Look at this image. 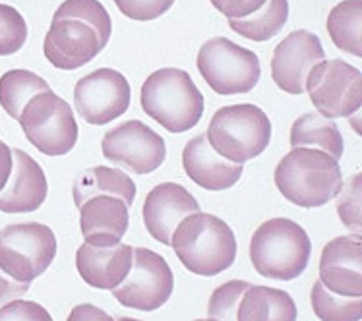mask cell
<instances>
[{
	"instance_id": "obj_6",
	"label": "cell",
	"mask_w": 362,
	"mask_h": 321,
	"mask_svg": "<svg viewBox=\"0 0 362 321\" xmlns=\"http://www.w3.org/2000/svg\"><path fill=\"white\" fill-rule=\"evenodd\" d=\"M18 120L28 142L49 157L66 155L78 142L74 112L64 99L52 91L31 99Z\"/></svg>"
},
{
	"instance_id": "obj_9",
	"label": "cell",
	"mask_w": 362,
	"mask_h": 321,
	"mask_svg": "<svg viewBox=\"0 0 362 321\" xmlns=\"http://www.w3.org/2000/svg\"><path fill=\"white\" fill-rule=\"evenodd\" d=\"M304 91H308L320 114L351 119L362 107V74L345 60H322L310 70Z\"/></svg>"
},
{
	"instance_id": "obj_8",
	"label": "cell",
	"mask_w": 362,
	"mask_h": 321,
	"mask_svg": "<svg viewBox=\"0 0 362 321\" xmlns=\"http://www.w3.org/2000/svg\"><path fill=\"white\" fill-rule=\"evenodd\" d=\"M57 255V236L47 224H10L0 231V267L23 283L43 275Z\"/></svg>"
},
{
	"instance_id": "obj_35",
	"label": "cell",
	"mask_w": 362,
	"mask_h": 321,
	"mask_svg": "<svg viewBox=\"0 0 362 321\" xmlns=\"http://www.w3.org/2000/svg\"><path fill=\"white\" fill-rule=\"evenodd\" d=\"M31 283H23V281H18L14 277H10L0 267V304H6L10 300L22 298L25 292L30 291Z\"/></svg>"
},
{
	"instance_id": "obj_5",
	"label": "cell",
	"mask_w": 362,
	"mask_h": 321,
	"mask_svg": "<svg viewBox=\"0 0 362 321\" xmlns=\"http://www.w3.org/2000/svg\"><path fill=\"white\" fill-rule=\"evenodd\" d=\"M206 134L219 155L243 164L266 151L272 140V122L256 105L223 107L214 114Z\"/></svg>"
},
{
	"instance_id": "obj_33",
	"label": "cell",
	"mask_w": 362,
	"mask_h": 321,
	"mask_svg": "<svg viewBox=\"0 0 362 321\" xmlns=\"http://www.w3.org/2000/svg\"><path fill=\"white\" fill-rule=\"evenodd\" d=\"M2 320H31V321H49L51 315L45 310L41 304H35V302H25V300H10L4 306L0 308V321Z\"/></svg>"
},
{
	"instance_id": "obj_34",
	"label": "cell",
	"mask_w": 362,
	"mask_h": 321,
	"mask_svg": "<svg viewBox=\"0 0 362 321\" xmlns=\"http://www.w3.org/2000/svg\"><path fill=\"white\" fill-rule=\"evenodd\" d=\"M266 0H211V4H214L223 16H227V18H246V16L254 14L256 10H258L262 4H264Z\"/></svg>"
},
{
	"instance_id": "obj_23",
	"label": "cell",
	"mask_w": 362,
	"mask_h": 321,
	"mask_svg": "<svg viewBox=\"0 0 362 321\" xmlns=\"http://www.w3.org/2000/svg\"><path fill=\"white\" fill-rule=\"evenodd\" d=\"M291 145L322 150L337 161L343 155V138L339 128L333 119H327L320 112H306L295 120L291 128Z\"/></svg>"
},
{
	"instance_id": "obj_1",
	"label": "cell",
	"mask_w": 362,
	"mask_h": 321,
	"mask_svg": "<svg viewBox=\"0 0 362 321\" xmlns=\"http://www.w3.org/2000/svg\"><path fill=\"white\" fill-rule=\"evenodd\" d=\"M170 246L188 271L202 277L219 275L237 258V238L229 224L202 211L178 223Z\"/></svg>"
},
{
	"instance_id": "obj_12",
	"label": "cell",
	"mask_w": 362,
	"mask_h": 321,
	"mask_svg": "<svg viewBox=\"0 0 362 321\" xmlns=\"http://www.w3.org/2000/svg\"><path fill=\"white\" fill-rule=\"evenodd\" d=\"M165 155V140L140 120H128L103 138V157L136 174L157 171Z\"/></svg>"
},
{
	"instance_id": "obj_10",
	"label": "cell",
	"mask_w": 362,
	"mask_h": 321,
	"mask_svg": "<svg viewBox=\"0 0 362 321\" xmlns=\"http://www.w3.org/2000/svg\"><path fill=\"white\" fill-rule=\"evenodd\" d=\"M173 289L175 277L165 258L148 248H136L130 271L112 289V296L130 310L153 312L170 298Z\"/></svg>"
},
{
	"instance_id": "obj_16",
	"label": "cell",
	"mask_w": 362,
	"mask_h": 321,
	"mask_svg": "<svg viewBox=\"0 0 362 321\" xmlns=\"http://www.w3.org/2000/svg\"><path fill=\"white\" fill-rule=\"evenodd\" d=\"M196 211H200V205L185 186L165 182L153 188L146 198L144 224L157 242L170 246V238L178 223Z\"/></svg>"
},
{
	"instance_id": "obj_27",
	"label": "cell",
	"mask_w": 362,
	"mask_h": 321,
	"mask_svg": "<svg viewBox=\"0 0 362 321\" xmlns=\"http://www.w3.org/2000/svg\"><path fill=\"white\" fill-rule=\"evenodd\" d=\"M314 314L324 321H361L362 296H343L325 289L322 281L312 286Z\"/></svg>"
},
{
	"instance_id": "obj_24",
	"label": "cell",
	"mask_w": 362,
	"mask_h": 321,
	"mask_svg": "<svg viewBox=\"0 0 362 321\" xmlns=\"http://www.w3.org/2000/svg\"><path fill=\"white\" fill-rule=\"evenodd\" d=\"M327 33L337 49L362 54V0H343L327 16Z\"/></svg>"
},
{
	"instance_id": "obj_7",
	"label": "cell",
	"mask_w": 362,
	"mask_h": 321,
	"mask_svg": "<svg viewBox=\"0 0 362 321\" xmlns=\"http://www.w3.org/2000/svg\"><path fill=\"white\" fill-rule=\"evenodd\" d=\"M198 70L219 95L248 93L259 82L262 68L256 54L227 37H214L198 53Z\"/></svg>"
},
{
	"instance_id": "obj_13",
	"label": "cell",
	"mask_w": 362,
	"mask_h": 321,
	"mask_svg": "<svg viewBox=\"0 0 362 321\" xmlns=\"http://www.w3.org/2000/svg\"><path fill=\"white\" fill-rule=\"evenodd\" d=\"M107 43L88 22L80 18L54 16L45 37V56L54 68L76 70L103 51Z\"/></svg>"
},
{
	"instance_id": "obj_11",
	"label": "cell",
	"mask_w": 362,
	"mask_h": 321,
	"mask_svg": "<svg viewBox=\"0 0 362 321\" xmlns=\"http://www.w3.org/2000/svg\"><path fill=\"white\" fill-rule=\"evenodd\" d=\"M130 83L112 68L95 70L76 83V111L80 112V116L88 124L93 126H103L122 116L130 109Z\"/></svg>"
},
{
	"instance_id": "obj_26",
	"label": "cell",
	"mask_w": 362,
	"mask_h": 321,
	"mask_svg": "<svg viewBox=\"0 0 362 321\" xmlns=\"http://www.w3.org/2000/svg\"><path fill=\"white\" fill-rule=\"evenodd\" d=\"M45 91L51 87L41 75L30 70H10L0 78V105L12 119H20L31 99Z\"/></svg>"
},
{
	"instance_id": "obj_28",
	"label": "cell",
	"mask_w": 362,
	"mask_h": 321,
	"mask_svg": "<svg viewBox=\"0 0 362 321\" xmlns=\"http://www.w3.org/2000/svg\"><path fill=\"white\" fill-rule=\"evenodd\" d=\"M54 16L80 18L99 33V37L103 39L105 43H109V39H111V16L99 0H64L59 10L54 12Z\"/></svg>"
},
{
	"instance_id": "obj_32",
	"label": "cell",
	"mask_w": 362,
	"mask_h": 321,
	"mask_svg": "<svg viewBox=\"0 0 362 321\" xmlns=\"http://www.w3.org/2000/svg\"><path fill=\"white\" fill-rule=\"evenodd\" d=\"M126 18L136 22H151L169 10L175 0H115Z\"/></svg>"
},
{
	"instance_id": "obj_21",
	"label": "cell",
	"mask_w": 362,
	"mask_h": 321,
	"mask_svg": "<svg viewBox=\"0 0 362 321\" xmlns=\"http://www.w3.org/2000/svg\"><path fill=\"white\" fill-rule=\"evenodd\" d=\"M76 205L88 202L93 195H115L130 207L136 200V184L126 172L111 166H93L81 172L72 188Z\"/></svg>"
},
{
	"instance_id": "obj_19",
	"label": "cell",
	"mask_w": 362,
	"mask_h": 321,
	"mask_svg": "<svg viewBox=\"0 0 362 321\" xmlns=\"http://www.w3.org/2000/svg\"><path fill=\"white\" fill-rule=\"evenodd\" d=\"M132 252L134 248L120 242L112 246H95L86 242L76 254V267L89 286L112 291L128 275L132 265Z\"/></svg>"
},
{
	"instance_id": "obj_4",
	"label": "cell",
	"mask_w": 362,
	"mask_h": 321,
	"mask_svg": "<svg viewBox=\"0 0 362 321\" xmlns=\"http://www.w3.org/2000/svg\"><path fill=\"white\" fill-rule=\"evenodd\" d=\"M312 244L303 226L291 219H269L254 232L250 260L259 275L275 281H293L304 273Z\"/></svg>"
},
{
	"instance_id": "obj_37",
	"label": "cell",
	"mask_w": 362,
	"mask_h": 321,
	"mask_svg": "<svg viewBox=\"0 0 362 321\" xmlns=\"http://www.w3.org/2000/svg\"><path fill=\"white\" fill-rule=\"evenodd\" d=\"M70 320H111L109 315L103 314L101 310L83 304V306H76L74 312L70 314Z\"/></svg>"
},
{
	"instance_id": "obj_14",
	"label": "cell",
	"mask_w": 362,
	"mask_h": 321,
	"mask_svg": "<svg viewBox=\"0 0 362 321\" xmlns=\"http://www.w3.org/2000/svg\"><path fill=\"white\" fill-rule=\"evenodd\" d=\"M325 59L324 47L318 35L298 30L275 47L272 60V78L277 87L291 95L304 93L306 78L316 64Z\"/></svg>"
},
{
	"instance_id": "obj_22",
	"label": "cell",
	"mask_w": 362,
	"mask_h": 321,
	"mask_svg": "<svg viewBox=\"0 0 362 321\" xmlns=\"http://www.w3.org/2000/svg\"><path fill=\"white\" fill-rule=\"evenodd\" d=\"M240 321H293L296 320L295 300L287 292L269 286H254L244 292L238 308Z\"/></svg>"
},
{
	"instance_id": "obj_18",
	"label": "cell",
	"mask_w": 362,
	"mask_h": 321,
	"mask_svg": "<svg viewBox=\"0 0 362 321\" xmlns=\"http://www.w3.org/2000/svg\"><path fill=\"white\" fill-rule=\"evenodd\" d=\"M182 164L192 182L211 192H221L235 186L243 176V164L233 163L219 155L211 147L207 134L196 135L186 143L182 151Z\"/></svg>"
},
{
	"instance_id": "obj_3",
	"label": "cell",
	"mask_w": 362,
	"mask_h": 321,
	"mask_svg": "<svg viewBox=\"0 0 362 321\" xmlns=\"http://www.w3.org/2000/svg\"><path fill=\"white\" fill-rule=\"evenodd\" d=\"M141 109L165 130L182 134L200 122L204 97L185 70L161 68L141 85Z\"/></svg>"
},
{
	"instance_id": "obj_30",
	"label": "cell",
	"mask_w": 362,
	"mask_h": 321,
	"mask_svg": "<svg viewBox=\"0 0 362 321\" xmlns=\"http://www.w3.org/2000/svg\"><path fill=\"white\" fill-rule=\"evenodd\" d=\"M28 41V23L14 6L0 4V56L18 53Z\"/></svg>"
},
{
	"instance_id": "obj_15",
	"label": "cell",
	"mask_w": 362,
	"mask_h": 321,
	"mask_svg": "<svg viewBox=\"0 0 362 321\" xmlns=\"http://www.w3.org/2000/svg\"><path fill=\"white\" fill-rule=\"evenodd\" d=\"M320 281L343 296H362L361 232L333 238L320 258Z\"/></svg>"
},
{
	"instance_id": "obj_36",
	"label": "cell",
	"mask_w": 362,
	"mask_h": 321,
	"mask_svg": "<svg viewBox=\"0 0 362 321\" xmlns=\"http://www.w3.org/2000/svg\"><path fill=\"white\" fill-rule=\"evenodd\" d=\"M10 172H12V150L4 142H0V190L6 184Z\"/></svg>"
},
{
	"instance_id": "obj_29",
	"label": "cell",
	"mask_w": 362,
	"mask_h": 321,
	"mask_svg": "<svg viewBox=\"0 0 362 321\" xmlns=\"http://www.w3.org/2000/svg\"><path fill=\"white\" fill-rule=\"evenodd\" d=\"M248 289H250V283L246 281H229L221 284L219 289H215L209 298L207 317L209 320H237L240 300Z\"/></svg>"
},
{
	"instance_id": "obj_25",
	"label": "cell",
	"mask_w": 362,
	"mask_h": 321,
	"mask_svg": "<svg viewBox=\"0 0 362 321\" xmlns=\"http://www.w3.org/2000/svg\"><path fill=\"white\" fill-rule=\"evenodd\" d=\"M288 20V0H266L254 14L230 18V30L250 41H267L285 28Z\"/></svg>"
},
{
	"instance_id": "obj_31",
	"label": "cell",
	"mask_w": 362,
	"mask_h": 321,
	"mask_svg": "<svg viewBox=\"0 0 362 321\" xmlns=\"http://www.w3.org/2000/svg\"><path fill=\"white\" fill-rule=\"evenodd\" d=\"M337 198V211L341 223L351 232H361L362 229V176L355 174L345 184H341Z\"/></svg>"
},
{
	"instance_id": "obj_20",
	"label": "cell",
	"mask_w": 362,
	"mask_h": 321,
	"mask_svg": "<svg viewBox=\"0 0 362 321\" xmlns=\"http://www.w3.org/2000/svg\"><path fill=\"white\" fill-rule=\"evenodd\" d=\"M80 229L88 244H119L128 231V205L115 195H93L80 205Z\"/></svg>"
},
{
	"instance_id": "obj_2",
	"label": "cell",
	"mask_w": 362,
	"mask_h": 321,
	"mask_svg": "<svg viewBox=\"0 0 362 321\" xmlns=\"http://www.w3.org/2000/svg\"><path fill=\"white\" fill-rule=\"evenodd\" d=\"M341 184L337 159L314 147H293L275 169V186L283 198L308 210L332 202Z\"/></svg>"
},
{
	"instance_id": "obj_17",
	"label": "cell",
	"mask_w": 362,
	"mask_h": 321,
	"mask_svg": "<svg viewBox=\"0 0 362 321\" xmlns=\"http://www.w3.org/2000/svg\"><path fill=\"white\" fill-rule=\"evenodd\" d=\"M47 178L43 169L25 151L12 150V172L0 190V211L31 213L47 200Z\"/></svg>"
}]
</instances>
